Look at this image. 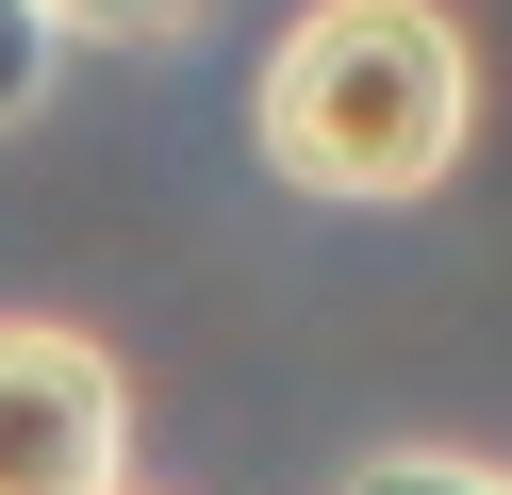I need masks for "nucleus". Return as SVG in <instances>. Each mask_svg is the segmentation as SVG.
Masks as SVG:
<instances>
[{"label": "nucleus", "mask_w": 512, "mask_h": 495, "mask_svg": "<svg viewBox=\"0 0 512 495\" xmlns=\"http://www.w3.org/2000/svg\"><path fill=\"white\" fill-rule=\"evenodd\" d=\"M50 66H67V33H50L34 0H0V132H17V116H50Z\"/></svg>", "instance_id": "nucleus-5"}, {"label": "nucleus", "mask_w": 512, "mask_h": 495, "mask_svg": "<svg viewBox=\"0 0 512 495\" xmlns=\"http://www.w3.org/2000/svg\"><path fill=\"white\" fill-rule=\"evenodd\" d=\"M67 50H182V33L215 17V0H34Z\"/></svg>", "instance_id": "nucleus-4"}, {"label": "nucleus", "mask_w": 512, "mask_h": 495, "mask_svg": "<svg viewBox=\"0 0 512 495\" xmlns=\"http://www.w3.org/2000/svg\"><path fill=\"white\" fill-rule=\"evenodd\" d=\"M133 495H149V479H133Z\"/></svg>", "instance_id": "nucleus-6"}, {"label": "nucleus", "mask_w": 512, "mask_h": 495, "mask_svg": "<svg viewBox=\"0 0 512 495\" xmlns=\"http://www.w3.org/2000/svg\"><path fill=\"white\" fill-rule=\"evenodd\" d=\"M0 495H133V363L67 314H0Z\"/></svg>", "instance_id": "nucleus-2"}, {"label": "nucleus", "mask_w": 512, "mask_h": 495, "mask_svg": "<svg viewBox=\"0 0 512 495\" xmlns=\"http://www.w3.org/2000/svg\"><path fill=\"white\" fill-rule=\"evenodd\" d=\"M479 132V33L446 0H298L248 83V149L265 182L331 198V215H413L463 182Z\"/></svg>", "instance_id": "nucleus-1"}, {"label": "nucleus", "mask_w": 512, "mask_h": 495, "mask_svg": "<svg viewBox=\"0 0 512 495\" xmlns=\"http://www.w3.org/2000/svg\"><path fill=\"white\" fill-rule=\"evenodd\" d=\"M331 495H512V462H479V446H364Z\"/></svg>", "instance_id": "nucleus-3"}]
</instances>
